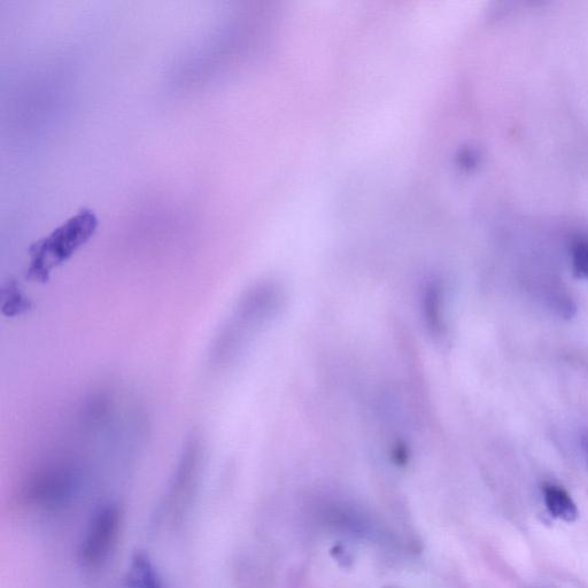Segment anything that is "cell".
Segmentation results:
<instances>
[{
  "label": "cell",
  "instance_id": "cell-1",
  "mask_svg": "<svg viewBox=\"0 0 588 588\" xmlns=\"http://www.w3.org/2000/svg\"><path fill=\"white\" fill-rule=\"evenodd\" d=\"M98 228L97 215L83 208L60 227L54 229L49 236L30 246V263L28 277L34 281L46 282L54 268L80 249L95 235Z\"/></svg>",
  "mask_w": 588,
  "mask_h": 588
},
{
  "label": "cell",
  "instance_id": "cell-2",
  "mask_svg": "<svg viewBox=\"0 0 588 588\" xmlns=\"http://www.w3.org/2000/svg\"><path fill=\"white\" fill-rule=\"evenodd\" d=\"M270 290L272 289L262 286L255 288L239 303L234 316L214 346L215 361L231 359L238 347L241 348L245 343L246 338L268 319L275 306V294Z\"/></svg>",
  "mask_w": 588,
  "mask_h": 588
},
{
  "label": "cell",
  "instance_id": "cell-3",
  "mask_svg": "<svg viewBox=\"0 0 588 588\" xmlns=\"http://www.w3.org/2000/svg\"><path fill=\"white\" fill-rule=\"evenodd\" d=\"M123 522L125 516L115 502H110L97 510L85 531L80 547V561L84 568L96 570L105 566L118 546Z\"/></svg>",
  "mask_w": 588,
  "mask_h": 588
},
{
  "label": "cell",
  "instance_id": "cell-4",
  "mask_svg": "<svg viewBox=\"0 0 588 588\" xmlns=\"http://www.w3.org/2000/svg\"><path fill=\"white\" fill-rule=\"evenodd\" d=\"M203 463V445L198 437L191 438L185 445L179 466L170 483L164 504L160 512L162 518H173L182 513L183 507L189 504L195 491Z\"/></svg>",
  "mask_w": 588,
  "mask_h": 588
},
{
  "label": "cell",
  "instance_id": "cell-5",
  "mask_svg": "<svg viewBox=\"0 0 588 588\" xmlns=\"http://www.w3.org/2000/svg\"><path fill=\"white\" fill-rule=\"evenodd\" d=\"M545 504L549 514L567 523H574L579 516L578 508L562 487L553 484L544 486Z\"/></svg>",
  "mask_w": 588,
  "mask_h": 588
},
{
  "label": "cell",
  "instance_id": "cell-6",
  "mask_svg": "<svg viewBox=\"0 0 588 588\" xmlns=\"http://www.w3.org/2000/svg\"><path fill=\"white\" fill-rule=\"evenodd\" d=\"M570 252L574 275L588 281V238L579 235L572 238Z\"/></svg>",
  "mask_w": 588,
  "mask_h": 588
},
{
  "label": "cell",
  "instance_id": "cell-7",
  "mask_svg": "<svg viewBox=\"0 0 588 588\" xmlns=\"http://www.w3.org/2000/svg\"><path fill=\"white\" fill-rule=\"evenodd\" d=\"M14 290L15 289L10 288V291H7V296H4L3 309L4 313L7 315L20 314L23 309L28 307V303L25 298L21 296V293Z\"/></svg>",
  "mask_w": 588,
  "mask_h": 588
}]
</instances>
